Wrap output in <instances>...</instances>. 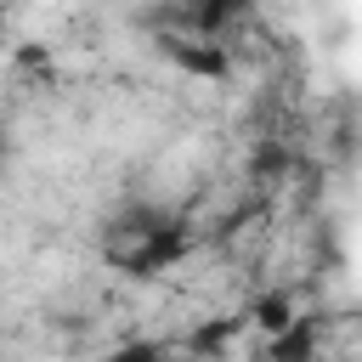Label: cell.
Instances as JSON below:
<instances>
[{
  "mask_svg": "<svg viewBox=\"0 0 362 362\" xmlns=\"http://www.w3.org/2000/svg\"><path fill=\"white\" fill-rule=\"evenodd\" d=\"M187 249H192V221L187 215H170L158 232H147L141 243H130V249H119V255H107L124 277H158V272H170L175 260H187Z\"/></svg>",
  "mask_w": 362,
  "mask_h": 362,
  "instance_id": "6da1fadb",
  "label": "cell"
},
{
  "mask_svg": "<svg viewBox=\"0 0 362 362\" xmlns=\"http://www.w3.org/2000/svg\"><path fill=\"white\" fill-rule=\"evenodd\" d=\"M158 51H164L181 74H198V79H226V74H232V45H215V40L158 34Z\"/></svg>",
  "mask_w": 362,
  "mask_h": 362,
  "instance_id": "7a4b0ae2",
  "label": "cell"
},
{
  "mask_svg": "<svg viewBox=\"0 0 362 362\" xmlns=\"http://www.w3.org/2000/svg\"><path fill=\"white\" fill-rule=\"evenodd\" d=\"M317 351H322V322H317V311H300L283 334H272L260 345V362H317Z\"/></svg>",
  "mask_w": 362,
  "mask_h": 362,
  "instance_id": "3957f363",
  "label": "cell"
},
{
  "mask_svg": "<svg viewBox=\"0 0 362 362\" xmlns=\"http://www.w3.org/2000/svg\"><path fill=\"white\" fill-rule=\"evenodd\" d=\"M294 170V153L283 136H255V153H249V192H272L283 187Z\"/></svg>",
  "mask_w": 362,
  "mask_h": 362,
  "instance_id": "277c9868",
  "label": "cell"
},
{
  "mask_svg": "<svg viewBox=\"0 0 362 362\" xmlns=\"http://www.w3.org/2000/svg\"><path fill=\"white\" fill-rule=\"evenodd\" d=\"M294 317H300V305H294V294H288V288H255V294L243 300V322H249L255 334H266V339H272V334H283Z\"/></svg>",
  "mask_w": 362,
  "mask_h": 362,
  "instance_id": "5b68a950",
  "label": "cell"
},
{
  "mask_svg": "<svg viewBox=\"0 0 362 362\" xmlns=\"http://www.w3.org/2000/svg\"><path fill=\"white\" fill-rule=\"evenodd\" d=\"M238 328H249V322H243V311H232V317H209V322H192V328H187V339H181V351H187V356H198V362H215V356L238 339Z\"/></svg>",
  "mask_w": 362,
  "mask_h": 362,
  "instance_id": "8992f818",
  "label": "cell"
},
{
  "mask_svg": "<svg viewBox=\"0 0 362 362\" xmlns=\"http://www.w3.org/2000/svg\"><path fill=\"white\" fill-rule=\"evenodd\" d=\"M107 362H175V351H170V345H158V339H124Z\"/></svg>",
  "mask_w": 362,
  "mask_h": 362,
  "instance_id": "52a82bcc",
  "label": "cell"
},
{
  "mask_svg": "<svg viewBox=\"0 0 362 362\" xmlns=\"http://www.w3.org/2000/svg\"><path fill=\"white\" fill-rule=\"evenodd\" d=\"M6 164H11V130L0 124V175H6Z\"/></svg>",
  "mask_w": 362,
  "mask_h": 362,
  "instance_id": "ba28073f",
  "label": "cell"
},
{
  "mask_svg": "<svg viewBox=\"0 0 362 362\" xmlns=\"http://www.w3.org/2000/svg\"><path fill=\"white\" fill-rule=\"evenodd\" d=\"M6 23H11V6H0V40H6Z\"/></svg>",
  "mask_w": 362,
  "mask_h": 362,
  "instance_id": "9c48e42d",
  "label": "cell"
}]
</instances>
